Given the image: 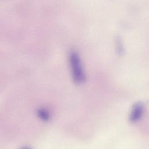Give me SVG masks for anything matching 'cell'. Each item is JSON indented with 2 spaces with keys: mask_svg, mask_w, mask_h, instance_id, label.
Listing matches in <instances>:
<instances>
[{
  "mask_svg": "<svg viewBox=\"0 0 149 149\" xmlns=\"http://www.w3.org/2000/svg\"><path fill=\"white\" fill-rule=\"evenodd\" d=\"M69 62L74 81L77 84L84 83L86 80V76L83 69L80 57L76 52H72L70 53L69 55Z\"/></svg>",
  "mask_w": 149,
  "mask_h": 149,
  "instance_id": "6da1fadb",
  "label": "cell"
},
{
  "mask_svg": "<svg viewBox=\"0 0 149 149\" xmlns=\"http://www.w3.org/2000/svg\"><path fill=\"white\" fill-rule=\"evenodd\" d=\"M38 117L42 120H47L49 118V113L45 109L40 108L37 111Z\"/></svg>",
  "mask_w": 149,
  "mask_h": 149,
  "instance_id": "3957f363",
  "label": "cell"
},
{
  "mask_svg": "<svg viewBox=\"0 0 149 149\" xmlns=\"http://www.w3.org/2000/svg\"><path fill=\"white\" fill-rule=\"evenodd\" d=\"M144 111L143 105L141 102H137L133 107L129 117L131 122H136L138 121L143 115Z\"/></svg>",
  "mask_w": 149,
  "mask_h": 149,
  "instance_id": "7a4b0ae2",
  "label": "cell"
},
{
  "mask_svg": "<svg viewBox=\"0 0 149 149\" xmlns=\"http://www.w3.org/2000/svg\"><path fill=\"white\" fill-rule=\"evenodd\" d=\"M22 149H30L29 148H27V147H26V148H22Z\"/></svg>",
  "mask_w": 149,
  "mask_h": 149,
  "instance_id": "277c9868",
  "label": "cell"
}]
</instances>
